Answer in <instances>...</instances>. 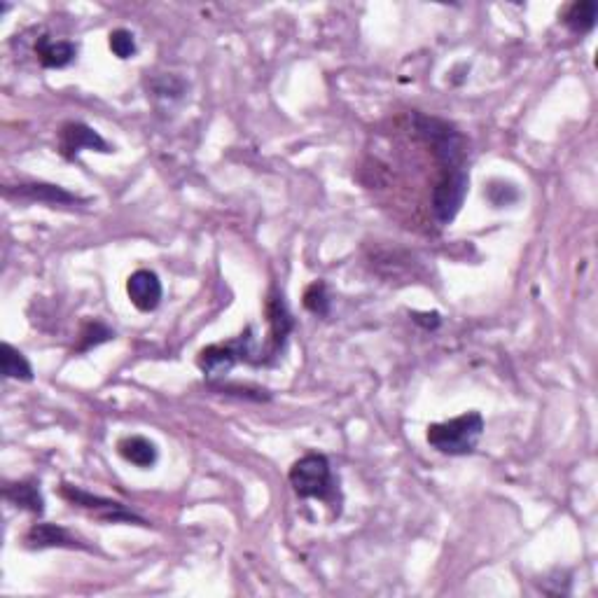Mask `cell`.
<instances>
[{"label":"cell","mask_w":598,"mask_h":598,"mask_svg":"<svg viewBox=\"0 0 598 598\" xmlns=\"http://www.w3.org/2000/svg\"><path fill=\"white\" fill-rule=\"evenodd\" d=\"M484 435V416L479 412H468L456 419L430 423L426 440L435 451L444 456H470L477 449Z\"/></svg>","instance_id":"6da1fadb"},{"label":"cell","mask_w":598,"mask_h":598,"mask_svg":"<svg viewBox=\"0 0 598 598\" xmlns=\"http://www.w3.org/2000/svg\"><path fill=\"white\" fill-rule=\"evenodd\" d=\"M414 124H416V134H419L423 141L433 148L442 171L465 169L468 141H465V136L454 127V124L421 113L414 115Z\"/></svg>","instance_id":"7a4b0ae2"},{"label":"cell","mask_w":598,"mask_h":598,"mask_svg":"<svg viewBox=\"0 0 598 598\" xmlns=\"http://www.w3.org/2000/svg\"><path fill=\"white\" fill-rule=\"evenodd\" d=\"M253 344V328H246L243 335L232 339V342L206 346L197 356L199 370L204 372V377L211 384H215V381L225 379L236 363H255Z\"/></svg>","instance_id":"3957f363"},{"label":"cell","mask_w":598,"mask_h":598,"mask_svg":"<svg viewBox=\"0 0 598 598\" xmlns=\"http://www.w3.org/2000/svg\"><path fill=\"white\" fill-rule=\"evenodd\" d=\"M288 479L297 496L304 500H332V493H335L330 461L323 454L297 458L288 472Z\"/></svg>","instance_id":"277c9868"},{"label":"cell","mask_w":598,"mask_h":598,"mask_svg":"<svg viewBox=\"0 0 598 598\" xmlns=\"http://www.w3.org/2000/svg\"><path fill=\"white\" fill-rule=\"evenodd\" d=\"M59 496L71 503L73 507H80V510L92 512L96 519L106 521V524H136V526H150L143 517H138L136 512H131L127 505L120 503V500L96 496V493H89L80 486L73 484H61Z\"/></svg>","instance_id":"5b68a950"},{"label":"cell","mask_w":598,"mask_h":598,"mask_svg":"<svg viewBox=\"0 0 598 598\" xmlns=\"http://www.w3.org/2000/svg\"><path fill=\"white\" fill-rule=\"evenodd\" d=\"M470 176L465 169H447L442 171L440 180L433 187V197H430V206L440 225H451L456 220V215L461 213L468 197Z\"/></svg>","instance_id":"8992f818"},{"label":"cell","mask_w":598,"mask_h":598,"mask_svg":"<svg viewBox=\"0 0 598 598\" xmlns=\"http://www.w3.org/2000/svg\"><path fill=\"white\" fill-rule=\"evenodd\" d=\"M264 314H267V323H269V344L264 353L269 358H276L278 353L283 351L285 342H288V335L295 328V321H292V314L288 311V304H285L283 292L271 285L269 295H267V304H264Z\"/></svg>","instance_id":"52a82bcc"},{"label":"cell","mask_w":598,"mask_h":598,"mask_svg":"<svg viewBox=\"0 0 598 598\" xmlns=\"http://www.w3.org/2000/svg\"><path fill=\"white\" fill-rule=\"evenodd\" d=\"M82 150H94V152H113L106 138H103L99 131L89 127L85 122H66L59 131V152L61 157L73 162L75 157L80 155Z\"/></svg>","instance_id":"ba28073f"},{"label":"cell","mask_w":598,"mask_h":598,"mask_svg":"<svg viewBox=\"0 0 598 598\" xmlns=\"http://www.w3.org/2000/svg\"><path fill=\"white\" fill-rule=\"evenodd\" d=\"M5 197L19 201H38L47 206H66V204H85L78 194L64 190V187L52 183H22L15 187H5Z\"/></svg>","instance_id":"9c48e42d"},{"label":"cell","mask_w":598,"mask_h":598,"mask_svg":"<svg viewBox=\"0 0 598 598\" xmlns=\"http://www.w3.org/2000/svg\"><path fill=\"white\" fill-rule=\"evenodd\" d=\"M127 295H129V302L134 304L138 311L150 314V311H155L159 307V302H162V295H164L162 281H159L155 271L138 269L127 278Z\"/></svg>","instance_id":"30bf717a"},{"label":"cell","mask_w":598,"mask_h":598,"mask_svg":"<svg viewBox=\"0 0 598 598\" xmlns=\"http://www.w3.org/2000/svg\"><path fill=\"white\" fill-rule=\"evenodd\" d=\"M24 547L29 549H89L78 535H73L68 528L59 524H33L29 531L24 533Z\"/></svg>","instance_id":"8fae6325"},{"label":"cell","mask_w":598,"mask_h":598,"mask_svg":"<svg viewBox=\"0 0 598 598\" xmlns=\"http://www.w3.org/2000/svg\"><path fill=\"white\" fill-rule=\"evenodd\" d=\"M3 498L10 505L19 507V510L38 514V517L45 512V498L43 491H40V482H36V479H19V482L5 484Z\"/></svg>","instance_id":"7c38bea8"},{"label":"cell","mask_w":598,"mask_h":598,"mask_svg":"<svg viewBox=\"0 0 598 598\" xmlns=\"http://www.w3.org/2000/svg\"><path fill=\"white\" fill-rule=\"evenodd\" d=\"M117 454H120L124 461L136 465V468L148 470L157 463L159 451L155 442H150L148 437L143 435H127L117 442Z\"/></svg>","instance_id":"4fadbf2b"},{"label":"cell","mask_w":598,"mask_h":598,"mask_svg":"<svg viewBox=\"0 0 598 598\" xmlns=\"http://www.w3.org/2000/svg\"><path fill=\"white\" fill-rule=\"evenodd\" d=\"M598 19V3L594 0H575L570 3L566 10H563L561 22L570 33L575 36H587V33L594 31Z\"/></svg>","instance_id":"5bb4252c"},{"label":"cell","mask_w":598,"mask_h":598,"mask_svg":"<svg viewBox=\"0 0 598 598\" xmlns=\"http://www.w3.org/2000/svg\"><path fill=\"white\" fill-rule=\"evenodd\" d=\"M38 61L45 68H66L78 59V45L68 43V40H50L40 38L36 45Z\"/></svg>","instance_id":"9a60e30c"},{"label":"cell","mask_w":598,"mask_h":598,"mask_svg":"<svg viewBox=\"0 0 598 598\" xmlns=\"http://www.w3.org/2000/svg\"><path fill=\"white\" fill-rule=\"evenodd\" d=\"M0 367H3L5 379L15 381H33V367L22 351L5 342L0 346Z\"/></svg>","instance_id":"2e32d148"},{"label":"cell","mask_w":598,"mask_h":598,"mask_svg":"<svg viewBox=\"0 0 598 598\" xmlns=\"http://www.w3.org/2000/svg\"><path fill=\"white\" fill-rule=\"evenodd\" d=\"M115 339V332L108 328L106 323L101 321H87L80 330V344L75 346V353H87L92 351L94 346H101Z\"/></svg>","instance_id":"e0dca14e"},{"label":"cell","mask_w":598,"mask_h":598,"mask_svg":"<svg viewBox=\"0 0 598 598\" xmlns=\"http://www.w3.org/2000/svg\"><path fill=\"white\" fill-rule=\"evenodd\" d=\"M304 309L314 316H330V292L325 281H314L304 290Z\"/></svg>","instance_id":"ac0fdd59"},{"label":"cell","mask_w":598,"mask_h":598,"mask_svg":"<svg viewBox=\"0 0 598 598\" xmlns=\"http://www.w3.org/2000/svg\"><path fill=\"white\" fill-rule=\"evenodd\" d=\"M108 45H110V52H113L115 57L122 59V61L131 59L138 52L134 33L127 31V29H115L113 33H110Z\"/></svg>","instance_id":"d6986e66"},{"label":"cell","mask_w":598,"mask_h":598,"mask_svg":"<svg viewBox=\"0 0 598 598\" xmlns=\"http://www.w3.org/2000/svg\"><path fill=\"white\" fill-rule=\"evenodd\" d=\"M414 323L426 330H435L440 325V314L437 311H433V314H414Z\"/></svg>","instance_id":"ffe728a7"}]
</instances>
